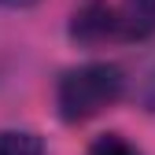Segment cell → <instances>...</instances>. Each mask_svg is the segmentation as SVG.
Instances as JSON below:
<instances>
[{"label": "cell", "instance_id": "cell-1", "mask_svg": "<svg viewBox=\"0 0 155 155\" xmlns=\"http://www.w3.org/2000/svg\"><path fill=\"white\" fill-rule=\"evenodd\" d=\"M126 92V78L114 63H85L59 78L55 104L63 122H89L100 111L114 107Z\"/></svg>", "mask_w": 155, "mask_h": 155}, {"label": "cell", "instance_id": "cell-2", "mask_svg": "<svg viewBox=\"0 0 155 155\" xmlns=\"http://www.w3.org/2000/svg\"><path fill=\"white\" fill-rule=\"evenodd\" d=\"M111 41H148L155 33V0H118L107 4Z\"/></svg>", "mask_w": 155, "mask_h": 155}, {"label": "cell", "instance_id": "cell-3", "mask_svg": "<svg viewBox=\"0 0 155 155\" xmlns=\"http://www.w3.org/2000/svg\"><path fill=\"white\" fill-rule=\"evenodd\" d=\"M0 155H48V148L30 129H0Z\"/></svg>", "mask_w": 155, "mask_h": 155}, {"label": "cell", "instance_id": "cell-4", "mask_svg": "<svg viewBox=\"0 0 155 155\" xmlns=\"http://www.w3.org/2000/svg\"><path fill=\"white\" fill-rule=\"evenodd\" d=\"M89 155H144L133 140H126L122 133H104L89 144Z\"/></svg>", "mask_w": 155, "mask_h": 155}, {"label": "cell", "instance_id": "cell-5", "mask_svg": "<svg viewBox=\"0 0 155 155\" xmlns=\"http://www.w3.org/2000/svg\"><path fill=\"white\" fill-rule=\"evenodd\" d=\"M37 4V0H0V8H30Z\"/></svg>", "mask_w": 155, "mask_h": 155}]
</instances>
